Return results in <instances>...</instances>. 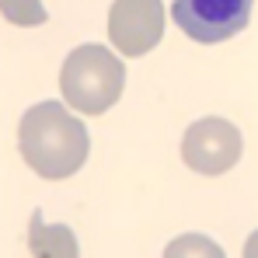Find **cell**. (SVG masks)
Returning a JSON list of instances; mask_svg holds the SVG:
<instances>
[{
  "instance_id": "cell-1",
  "label": "cell",
  "mask_w": 258,
  "mask_h": 258,
  "mask_svg": "<svg viewBox=\"0 0 258 258\" xmlns=\"http://www.w3.org/2000/svg\"><path fill=\"white\" fill-rule=\"evenodd\" d=\"M18 147L25 164L49 181L70 178L84 168L91 140L81 119H74L59 101H39L25 112L18 126Z\"/></svg>"
},
{
  "instance_id": "cell-2",
  "label": "cell",
  "mask_w": 258,
  "mask_h": 258,
  "mask_svg": "<svg viewBox=\"0 0 258 258\" xmlns=\"http://www.w3.org/2000/svg\"><path fill=\"white\" fill-rule=\"evenodd\" d=\"M126 84V67L115 52L105 45H81L67 56L59 70V91L63 98L84 112V115H101L108 112Z\"/></svg>"
},
{
  "instance_id": "cell-3",
  "label": "cell",
  "mask_w": 258,
  "mask_h": 258,
  "mask_svg": "<svg viewBox=\"0 0 258 258\" xmlns=\"http://www.w3.org/2000/svg\"><path fill=\"white\" fill-rule=\"evenodd\" d=\"M251 7L255 0H174L171 18L192 42L216 45L248 28Z\"/></svg>"
},
{
  "instance_id": "cell-4",
  "label": "cell",
  "mask_w": 258,
  "mask_h": 258,
  "mask_svg": "<svg viewBox=\"0 0 258 258\" xmlns=\"http://www.w3.org/2000/svg\"><path fill=\"white\" fill-rule=\"evenodd\" d=\"M181 157L199 174H223L241 161V133L227 119H199L185 129Z\"/></svg>"
},
{
  "instance_id": "cell-5",
  "label": "cell",
  "mask_w": 258,
  "mask_h": 258,
  "mask_svg": "<svg viewBox=\"0 0 258 258\" xmlns=\"http://www.w3.org/2000/svg\"><path fill=\"white\" fill-rule=\"evenodd\" d=\"M108 39L122 56H143L164 39V0H112Z\"/></svg>"
},
{
  "instance_id": "cell-6",
  "label": "cell",
  "mask_w": 258,
  "mask_h": 258,
  "mask_svg": "<svg viewBox=\"0 0 258 258\" xmlns=\"http://www.w3.org/2000/svg\"><path fill=\"white\" fill-rule=\"evenodd\" d=\"M28 251L32 258H81V244L67 223H45L42 210H32Z\"/></svg>"
},
{
  "instance_id": "cell-7",
  "label": "cell",
  "mask_w": 258,
  "mask_h": 258,
  "mask_svg": "<svg viewBox=\"0 0 258 258\" xmlns=\"http://www.w3.org/2000/svg\"><path fill=\"white\" fill-rule=\"evenodd\" d=\"M164 258H227V255H223V248L216 244L213 237L181 234V237H174L171 244L164 248Z\"/></svg>"
},
{
  "instance_id": "cell-8",
  "label": "cell",
  "mask_w": 258,
  "mask_h": 258,
  "mask_svg": "<svg viewBox=\"0 0 258 258\" xmlns=\"http://www.w3.org/2000/svg\"><path fill=\"white\" fill-rule=\"evenodd\" d=\"M0 11H4V18L11 25H25V28L45 25V18H49L42 0H0Z\"/></svg>"
},
{
  "instance_id": "cell-9",
  "label": "cell",
  "mask_w": 258,
  "mask_h": 258,
  "mask_svg": "<svg viewBox=\"0 0 258 258\" xmlns=\"http://www.w3.org/2000/svg\"><path fill=\"white\" fill-rule=\"evenodd\" d=\"M244 258H258V230L248 237V244H244Z\"/></svg>"
}]
</instances>
